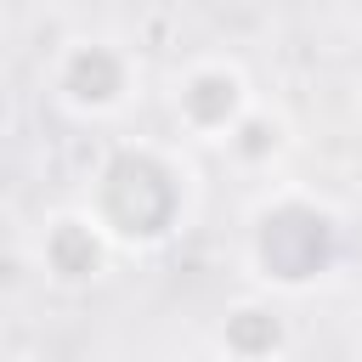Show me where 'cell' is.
I'll return each instance as SVG.
<instances>
[{
	"mask_svg": "<svg viewBox=\"0 0 362 362\" xmlns=\"http://www.w3.org/2000/svg\"><path fill=\"white\" fill-rule=\"evenodd\" d=\"M62 90L74 107H113L124 102V85H130V62L113 40H79L68 57H62Z\"/></svg>",
	"mask_w": 362,
	"mask_h": 362,
	"instance_id": "obj_2",
	"label": "cell"
},
{
	"mask_svg": "<svg viewBox=\"0 0 362 362\" xmlns=\"http://www.w3.org/2000/svg\"><path fill=\"white\" fill-rule=\"evenodd\" d=\"M181 119L204 136H232L243 119H249V96H243V74L226 68V62H198L187 79H181V96H175Z\"/></svg>",
	"mask_w": 362,
	"mask_h": 362,
	"instance_id": "obj_1",
	"label": "cell"
}]
</instances>
